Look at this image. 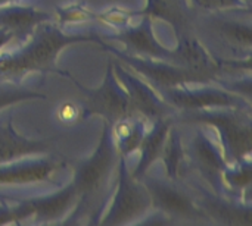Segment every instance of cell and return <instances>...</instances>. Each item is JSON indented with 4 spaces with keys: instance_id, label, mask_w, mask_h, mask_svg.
<instances>
[]
</instances>
